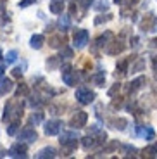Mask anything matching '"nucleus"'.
Returning a JSON list of instances; mask_svg holds the SVG:
<instances>
[{
	"label": "nucleus",
	"mask_w": 157,
	"mask_h": 159,
	"mask_svg": "<svg viewBox=\"0 0 157 159\" xmlns=\"http://www.w3.org/2000/svg\"><path fill=\"white\" fill-rule=\"evenodd\" d=\"M109 40H112V33H110V31H105L104 35H100V36L97 38V47H105V45H109V43H107Z\"/></svg>",
	"instance_id": "nucleus-12"
},
{
	"label": "nucleus",
	"mask_w": 157,
	"mask_h": 159,
	"mask_svg": "<svg viewBox=\"0 0 157 159\" xmlns=\"http://www.w3.org/2000/svg\"><path fill=\"white\" fill-rule=\"evenodd\" d=\"M143 154H147V156H150V157H154V156L157 154V142L152 143V145H149V147L143 151Z\"/></svg>",
	"instance_id": "nucleus-25"
},
{
	"label": "nucleus",
	"mask_w": 157,
	"mask_h": 159,
	"mask_svg": "<svg viewBox=\"0 0 157 159\" xmlns=\"http://www.w3.org/2000/svg\"><path fill=\"white\" fill-rule=\"evenodd\" d=\"M14 83H12L11 78H2L0 80V95H7L9 92H12Z\"/></svg>",
	"instance_id": "nucleus-9"
},
{
	"label": "nucleus",
	"mask_w": 157,
	"mask_h": 159,
	"mask_svg": "<svg viewBox=\"0 0 157 159\" xmlns=\"http://www.w3.org/2000/svg\"><path fill=\"white\" fill-rule=\"evenodd\" d=\"M154 71H157V57H154Z\"/></svg>",
	"instance_id": "nucleus-39"
},
{
	"label": "nucleus",
	"mask_w": 157,
	"mask_h": 159,
	"mask_svg": "<svg viewBox=\"0 0 157 159\" xmlns=\"http://www.w3.org/2000/svg\"><path fill=\"white\" fill-rule=\"evenodd\" d=\"M21 116H23V106L17 104V100H11V102L5 104L4 107V116H2V121H19Z\"/></svg>",
	"instance_id": "nucleus-1"
},
{
	"label": "nucleus",
	"mask_w": 157,
	"mask_h": 159,
	"mask_svg": "<svg viewBox=\"0 0 157 159\" xmlns=\"http://www.w3.org/2000/svg\"><path fill=\"white\" fill-rule=\"evenodd\" d=\"M5 0H0V16H4L5 14Z\"/></svg>",
	"instance_id": "nucleus-36"
},
{
	"label": "nucleus",
	"mask_w": 157,
	"mask_h": 159,
	"mask_svg": "<svg viewBox=\"0 0 157 159\" xmlns=\"http://www.w3.org/2000/svg\"><path fill=\"white\" fill-rule=\"evenodd\" d=\"M36 139H38V135H36V131L33 130V128H24L19 133V140H24V142H28V143L36 142Z\"/></svg>",
	"instance_id": "nucleus-8"
},
{
	"label": "nucleus",
	"mask_w": 157,
	"mask_h": 159,
	"mask_svg": "<svg viewBox=\"0 0 157 159\" xmlns=\"http://www.w3.org/2000/svg\"><path fill=\"white\" fill-rule=\"evenodd\" d=\"M59 28H61V31H67V30L71 28V19H69V16H62L59 19Z\"/></svg>",
	"instance_id": "nucleus-17"
},
{
	"label": "nucleus",
	"mask_w": 157,
	"mask_h": 159,
	"mask_svg": "<svg viewBox=\"0 0 157 159\" xmlns=\"http://www.w3.org/2000/svg\"><path fill=\"white\" fill-rule=\"evenodd\" d=\"M74 45H76V48H83L85 45L88 43V31L87 30H79V31H76L74 33Z\"/></svg>",
	"instance_id": "nucleus-7"
},
{
	"label": "nucleus",
	"mask_w": 157,
	"mask_h": 159,
	"mask_svg": "<svg viewBox=\"0 0 157 159\" xmlns=\"http://www.w3.org/2000/svg\"><path fill=\"white\" fill-rule=\"evenodd\" d=\"M42 121H43V112H35L29 118V125H40Z\"/></svg>",
	"instance_id": "nucleus-22"
},
{
	"label": "nucleus",
	"mask_w": 157,
	"mask_h": 159,
	"mask_svg": "<svg viewBox=\"0 0 157 159\" xmlns=\"http://www.w3.org/2000/svg\"><path fill=\"white\" fill-rule=\"evenodd\" d=\"M59 61H61V57H48V61H47V68L48 69H55L57 66H59Z\"/></svg>",
	"instance_id": "nucleus-23"
},
{
	"label": "nucleus",
	"mask_w": 157,
	"mask_h": 159,
	"mask_svg": "<svg viewBox=\"0 0 157 159\" xmlns=\"http://www.w3.org/2000/svg\"><path fill=\"white\" fill-rule=\"evenodd\" d=\"M110 19V16H107V17H97L95 19V24H100V23H104V21H109Z\"/></svg>",
	"instance_id": "nucleus-37"
},
{
	"label": "nucleus",
	"mask_w": 157,
	"mask_h": 159,
	"mask_svg": "<svg viewBox=\"0 0 157 159\" xmlns=\"http://www.w3.org/2000/svg\"><path fill=\"white\" fill-rule=\"evenodd\" d=\"M17 128H19V121H11L9 126H7V135L14 137L17 133Z\"/></svg>",
	"instance_id": "nucleus-20"
},
{
	"label": "nucleus",
	"mask_w": 157,
	"mask_h": 159,
	"mask_svg": "<svg viewBox=\"0 0 157 159\" xmlns=\"http://www.w3.org/2000/svg\"><path fill=\"white\" fill-rule=\"evenodd\" d=\"M93 81H95V85H97V87H104V81H105V73H104V71L97 73V75L93 76Z\"/></svg>",
	"instance_id": "nucleus-21"
},
{
	"label": "nucleus",
	"mask_w": 157,
	"mask_h": 159,
	"mask_svg": "<svg viewBox=\"0 0 157 159\" xmlns=\"http://www.w3.org/2000/svg\"><path fill=\"white\" fill-rule=\"evenodd\" d=\"M28 93H29V90H28L26 85H21V87L16 90V97H21V95L24 97V95H28Z\"/></svg>",
	"instance_id": "nucleus-30"
},
{
	"label": "nucleus",
	"mask_w": 157,
	"mask_h": 159,
	"mask_svg": "<svg viewBox=\"0 0 157 159\" xmlns=\"http://www.w3.org/2000/svg\"><path fill=\"white\" fill-rule=\"evenodd\" d=\"M123 48H124V45L123 43H114V48H107V54H110V56H114V54H119V52H123Z\"/></svg>",
	"instance_id": "nucleus-26"
},
{
	"label": "nucleus",
	"mask_w": 157,
	"mask_h": 159,
	"mask_svg": "<svg viewBox=\"0 0 157 159\" xmlns=\"http://www.w3.org/2000/svg\"><path fill=\"white\" fill-rule=\"evenodd\" d=\"M4 156H7V151H2L0 149V157H4Z\"/></svg>",
	"instance_id": "nucleus-40"
},
{
	"label": "nucleus",
	"mask_w": 157,
	"mask_h": 159,
	"mask_svg": "<svg viewBox=\"0 0 157 159\" xmlns=\"http://www.w3.org/2000/svg\"><path fill=\"white\" fill-rule=\"evenodd\" d=\"M145 83V78L143 76H140V78H137V80H133L130 83V87H128V90L130 92H137V90H140L141 88V85Z\"/></svg>",
	"instance_id": "nucleus-15"
},
{
	"label": "nucleus",
	"mask_w": 157,
	"mask_h": 159,
	"mask_svg": "<svg viewBox=\"0 0 157 159\" xmlns=\"http://www.w3.org/2000/svg\"><path fill=\"white\" fill-rule=\"evenodd\" d=\"M143 68H145V61L140 59V61H138V62L133 66V68H131V73H138V71H141Z\"/></svg>",
	"instance_id": "nucleus-29"
},
{
	"label": "nucleus",
	"mask_w": 157,
	"mask_h": 159,
	"mask_svg": "<svg viewBox=\"0 0 157 159\" xmlns=\"http://www.w3.org/2000/svg\"><path fill=\"white\" fill-rule=\"evenodd\" d=\"M57 156V151H55L54 147H45L42 149V151H38V154H36V157L38 159H47V157H55Z\"/></svg>",
	"instance_id": "nucleus-11"
},
{
	"label": "nucleus",
	"mask_w": 157,
	"mask_h": 159,
	"mask_svg": "<svg viewBox=\"0 0 157 159\" xmlns=\"http://www.w3.org/2000/svg\"><path fill=\"white\" fill-rule=\"evenodd\" d=\"M88 121V114L85 111H76L74 114H73V118H71L69 125L73 128H83L85 125H87Z\"/></svg>",
	"instance_id": "nucleus-5"
},
{
	"label": "nucleus",
	"mask_w": 157,
	"mask_h": 159,
	"mask_svg": "<svg viewBox=\"0 0 157 159\" xmlns=\"http://www.w3.org/2000/svg\"><path fill=\"white\" fill-rule=\"evenodd\" d=\"M110 125H112V128L124 130V126L128 125V121H126V119H123V118H119V119H112V121H110Z\"/></svg>",
	"instance_id": "nucleus-19"
},
{
	"label": "nucleus",
	"mask_w": 157,
	"mask_h": 159,
	"mask_svg": "<svg viewBox=\"0 0 157 159\" xmlns=\"http://www.w3.org/2000/svg\"><path fill=\"white\" fill-rule=\"evenodd\" d=\"M7 156H11V157H28V147H26V143H14L11 149L7 151Z\"/></svg>",
	"instance_id": "nucleus-4"
},
{
	"label": "nucleus",
	"mask_w": 157,
	"mask_h": 159,
	"mask_svg": "<svg viewBox=\"0 0 157 159\" xmlns=\"http://www.w3.org/2000/svg\"><path fill=\"white\" fill-rule=\"evenodd\" d=\"M43 43H45L43 35H33L31 40H29V45H31V48H35V50H40V48L43 47Z\"/></svg>",
	"instance_id": "nucleus-10"
},
{
	"label": "nucleus",
	"mask_w": 157,
	"mask_h": 159,
	"mask_svg": "<svg viewBox=\"0 0 157 159\" xmlns=\"http://www.w3.org/2000/svg\"><path fill=\"white\" fill-rule=\"evenodd\" d=\"M119 88H121V85H119V83H114V87H110L107 93H109L110 97H114V95H116V92H119Z\"/></svg>",
	"instance_id": "nucleus-32"
},
{
	"label": "nucleus",
	"mask_w": 157,
	"mask_h": 159,
	"mask_svg": "<svg viewBox=\"0 0 157 159\" xmlns=\"http://www.w3.org/2000/svg\"><path fill=\"white\" fill-rule=\"evenodd\" d=\"M61 57H64V59H71V57H73V48L62 47V50H61Z\"/></svg>",
	"instance_id": "nucleus-27"
},
{
	"label": "nucleus",
	"mask_w": 157,
	"mask_h": 159,
	"mask_svg": "<svg viewBox=\"0 0 157 159\" xmlns=\"http://www.w3.org/2000/svg\"><path fill=\"white\" fill-rule=\"evenodd\" d=\"M116 4H124V0H114Z\"/></svg>",
	"instance_id": "nucleus-41"
},
{
	"label": "nucleus",
	"mask_w": 157,
	"mask_h": 159,
	"mask_svg": "<svg viewBox=\"0 0 157 159\" xmlns=\"http://www.w3.org/2000/svg\"><path fill=\"white\" fill-rule=\"evenodd\" d=\"M81 145H83L85 151H88V149H93L95 145H97V140H95L92 135H88V137H85V139L81 140Z\"/></svg>",
	"instance_id": "nucleus-13"
},
{
	"label": "nucleus",
	"mask_w": 157,
	"mask_h": 159,
	"mask_svg": "<svg viewBox=\"0 0 157 159\" xmlns=\"http://www.w3.org/2000/svg\"><path fill=\"white\" fill-rule=\"evenodd\" d=\"M35 2H36V0H21V2H19V7H21V9L29 7V5H31V4H35Z\"/></svg>",
	"instance_id": "nucleus-33"
},
{
	"label": "nucleus",
	"mask_w": 157,
	"mask_h": 159,
	"mask_svg": "<svg viewBox=\"0 0 157 159\" xmlns=\"http://www.w3.org/2000/svg\"><path fill=\"white\" fill-rule=\"evenodd\" d=\"M12 76H16V78L23 76V69H21V68H14V69H12Z\"/></svg>",
	"instance_id": "nucleus-34"
},
{
	"label": "nucleus",
	"mask_w": 157,
	"mask_h": 159,
	"mask_svg": "<svg viewBox=\"0 0 157 159\" xmlns=\"http://www.w3.org/2000/svg\"><path fill=\"white\" fill-rule=\"evenodd\" d=\"M48 43H50V47L59 48V47H61V43H62V36H52V38L48 40Z\"/></svg>",
	"instance_id": "nucleus-24"
},
{
	"label": "nucleus",
	"mask_w": 157,
	"mask_h": 159,
	"mask_svg": "<svg viewBox=\"0 0 157 159\" xmlns=\"http://www.w3.org/2000/svg\"><path fill=\"white\" fill-rule=\"evenodd\" d=\"M17 59V52L16 50H11V52H7V56H5V62H14V61Z\"/></svg>",
	"instance_id": "nucleus-28"
},
{
	"label": "nucleus",
	"mask_w": 157,
	"mask_h": 159,
	"mask_svg": "<svg viewBox=\"0 0 157 159\" xmlns=\"http://www.w3.org/2000/svg\"><path fill=\"white\" fill-rule=\"evenodd\" d=\"M76 99H78L79 104H83V106H87V104H92L95 99V93L90 90V88L87 87H81L76 90Z\"/></svg>",
	"instance_id": "nucleus-2"
},
{
	"label": "nucleus",
	"mask_w": 157,
	"mask_h": 159,
	"mask_svg": "<svg viewBox=\"0 0 157 159\" xmlns=\"http://www.w3.org/2000/svg\"><path fill=\"white\" fill-rule=\"evenodd\" d=\"M123 151H124V152H128V154H130V152H138L137 149L133 147V145H124V147H123Z\"/></svg>",
	"instance_id": "nucleus-35"
},
{
	"label": "nucleus",
	"mask_w": 157,
	"mask_h": 159,
	"mask_svg": "<svg viewBox=\"0 0 157 159\" xmlns=\"http://www.w3.org/2000/svg\"><path fill=\"white\" fill-rule=\"evenodd\" d=\"M62 126H64V125L61 123V121H57V119L47 121V123H45V133H47L48 137H54V135H57V133H59Z\"/></svg>",
	"instance_id": "nucleus-6"
},
{
	"label": "nucleus",
	"mask_w": 157,
	"mask_h": 159,
	"mask_svg": "<svg viewBox=\"0 0 157 159\" xmlns=\"http://www.w3.org/2000/svg\"><path fill=\"white\" fill-rule=\"evenodd\" d=\"M4 71H5V66H4V64H0V76L4 75Z\"/></svg>",
	"instance_id": "nucleus-38"
},
{
	"label": "nucleus",
	"mask_w": 157,
	"mask_h": 159,
	"mask_svg": "<svg viewBox=\"0 0 157 159\" xmlns=\"http://www.w3.org/2000/svg\"><path fill=\"white\" fill-rule=\"evenodd\" d=\"M140 133H141L143 137H145V140H154V139H155V131H154V128H150V126L141 128Z\"/></svg>",
	"instance_id": "nucleus-18"
},
{
	"label": "nucleus",
	"mask_w": 157,
	"mask_h": 159,
	"mask_svg": "<svg viewBox=\"0 0 157 159\" xmlns=\"http://www.w3.org/2000/svg\"><path fill=\"white\" fill-rule=\"evenodd\" d=\"M62 11H64V4L61 2V0L50 2V12L52 14H62Z\"/></svg>",
	"instance_id": "nucleus-14"
},
{
	"label": "nucleus",
	"mask_w": 157,
	"mask_h": 159,
	"mask_svg": "<svg viewBox=\"0 0 157 159\" xmlns=\"http://www.w3.org/2000/svg\"><path fill=\"white\" fill-rule=\"evenodd\" d=\"M61 143H62V147H66L67 151L71 152L76 145H78V135L73 133V131H69V133H62V137H61Z\"/></svg>",
	"instance_id": "nucleus-3"
},
{
	"label": "nucleus",
	"mask_w": 157,
	"mask_h": 159,
	"mask_svg": "<svg viewBox=\"0 0 157 159\" xmlns=\"http://www.w3.org/2000/svg\"><path fill=\"white\" fill-rule=\"evenodd\" d=\"M62 80H64V83H66V85H69V87H74L76 80H74V76H73V69H71V71L62 73Z\"/></svg>",
	"instance_id": "nucleus-16"
},
{
	"label": "nucleus",
	"mask_w": 157,
	"mask_h": 159,
	"mask_svg": "<svg viewBox=\"0 0 157 159\" xmlns=\"http://www.w3.org/2000/svg\"><path fill=\"white\" fill-rule=\"evenodd\" d=\"M118 69H119V73H126V71H128V61H121V62L118 64Z\"/></svg>",
	"instance_id": "nucleus-31"
}]
</instances>
